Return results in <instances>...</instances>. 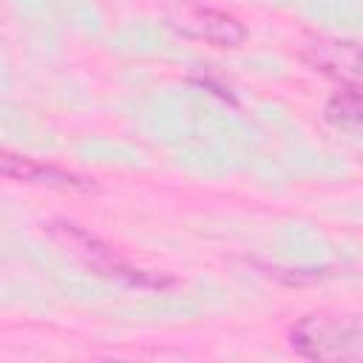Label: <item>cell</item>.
Listing matches in <instances>:
<instances>
[{
    "label": "cell",
    "mask_w": 363,
    "mask_h": 363,
    "mask_svg": "<svg viewBox=\"0 0 363 363\" xmlns=\"http://www.w3.org/2000/svg\"><path fill=\"white\" fill-rule=\"evenodd\" d=\"M303 57L315 71L343 82L346 88L363 91V45L360 43L318 37L306 45Z\"/></svg>",
    "instance_id": "obj_4"
},
{
    "label": "cell",
    "mask_w": 363,
    "mask_h": 363,
    "mask_svg": "<svg viewBox=\"0 0 363 363\" xmlns=\"http://www.w3.org/2000/svg\"><path fill=\"white\" fill-rule=\"evenodd\" d=\"M289 346L306 360L363 363V318L315 312L289 329Z\"/></svg>",
    "instance_id": "obj_1"
},
{
    "label": "cell",
    "mask_w": 363,
    "mask_h": 363,
    "mask_svg": "<svg viewBox=\"0 0 363 363\" xmlns=\"http://www.w3.org/2000/svg\"><path fill=\"white\" fill-rule=\"evenodd\" d=\"M45 230L68 255H74L85 269H91L102 278H111V281H119L128 286H150V289H162V286L173 284L167 275H156V272L128 264L119 252H113L111 244H105L99 235L88 233L85 227H79L74 221H51Z\"/></svg>",
    "instance_id": "obj_2"
},
{
    "label": "cell",
    "mask_w": 363,
    "mask_h": 363,
    "mask_svg": "<svg viewBox=\"0 0 363 363\" xmlns=\"http://www.w3.org/2000/svg\"><path fill=\"white\" fill-rule=\"evenodd\" d=\"M0 170L9 179L26 182V184H45V187H60V190H88L91 184L68 170H60L54 164H43L37 159L28 156H17L11 150H6L0 156Z\"/></svg>",
    "instance_id": "obj_5"
},
{
    "label": "cell",
    "mask_w": 363,
    "mask_h": 363,
    "mask_svg": "<svg viewBox=\"0 0 363 363\" xmlns=\"http://www.w3.org/2000/svg\"><path fill=\"white\" fill-rule=\"evenodd\" d=\"M173 28L182 31L184 37L218 45V48H235L247 40V28L241 26V20H235L227 11L210 9V6H199V3H187L173 14Z\"/></svg>",
    "instance_id": "obj_3"
},
{
    "label": "cell",
    "mask_w": 363,
    "mask_h": 363,
    "mask_svg": "<svg viewBox=\"0 0 363 363\" xmlns=\"http://www.w3.org/2000/svg\"><path fill=\"white\" fill-rule=\"evenodd\" d=\"M326 119L335 128H343L349 133L363 136V91L357 88H343L326 102Z\"/></svg>",
    "instance_id": "obj_6"
}]
</instances>
